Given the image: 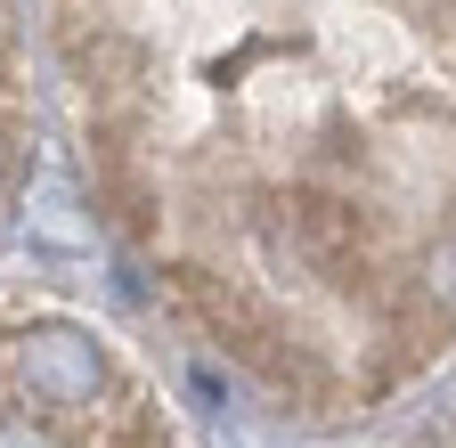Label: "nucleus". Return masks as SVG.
<instances>
[{
  "mask_svg": "<svg viewBox=\"0 0 456 448\" xmlns=\"http://www.w3.org/2000/svg\"><path fill=\"white\" fill-rule=\"evenodd\" d=\"M180 302L204 318V334H212L237 367H253V375H269V383H302V391L318 383L302 334L285 326L269 302H253L245 286H228V277H212V269H180Z\"/></svg>",
  "mask_w": 456,
  "mask_h": 448,
  "instance_id": "1",
  "label": "nucleus"
},
{
  "mask_svg": "<svg viewBox=\"0 0 456 448\" xmlns=\"http://www.w3.org/2000/svg\"><path fill=\"white\" fill-rule=\"evenodd\" d=\"M269 245H277V253H294L310 277H326V286H342V294L367 277L359 212H351V204H334V196H310V188L269 196Z\"/></svg>",
  "mask_w": 456,
  "mask_h": 448,
  "instance_id": "2",
  "label": "nucleus"
},
{
  "mask_svg": "<svg viewBox=\"0 0 456 448\" xmlns=\"http://www.w3.org/2000/svg\"><path fill=\"white\" fill-rule=\"evenodd\" d=\"M9 367L41 408H98L106 391V351L82 326H25L9 334Z\"/></svg>",
  "mask_w": 456,
  "mask_h": 448,
  "instance_id": "3",
  "label": "nucleus"
},
{
  "mask_svg": "<svg viewBox=\"0 0 456 448\" xmlns=\"http://www.w3.org/2000/svg\"><path fill=\"white\" fill-rule=\"evenodd\" d=\"M98 212H114L123 237H147L155 229V196L139 180V163L123 155V139H98Z\"/></svg>",
  "mask_w": 456,
  "mask_h": 448,
  "instance_id": "4",
  "label": "nucleus"
},
{
  "mask_svg": "<svg viewBox=\"0 0 456 448\" xmlns=\"http://www.w3.org/2000/svg\"><path fill=\"white\" fill-rule=\"evenodd\" d=\"M74 66H82L90 98H106V106H131V98H139V74H147V58H139V49H131L123 33L74 41Z\"/></svg>",
  "mask_w": 456,
  "mask_h": 448,
  "instance_id": "5",
  "label": "nucleus"
},
{
  "mask_svg": "<svg viewBox=\"0 0 456 448\" xmlns=\"http://www.w3.org/2000/svg\"><path fill=\"white\" fill-rule=\"evenodd\" d=\"M25 237L49 245V253H90V220L74 212V188L66 180H41L33 204H25Z\"/></svg>",
  "mask_w": 456,
  "mask_h": 448,
  "instance_id": "6",
  "label": "nucleus"
},
{
  "mask_svg": "<svg viewBox=\"0 0 456 448\" xmlns=\"http://www.w3.org/2000/svg\"><path fill=\"white\" fill-rule=\"evenodd\" d=\"M416 277H424V302H432L440 318H456V237H440V245L424 253V269H416Z\"/></svg>",
  "mask_w": 456,
  "mask_h": 448,
  "instance_id": "7",
  "label": "nucleus"
},
{
  "mask_svg": "<svg viewBox=\"0 0 456 448\" xmlns=\"http://www.w3.org/2000/svg\"><path fill=\"white\" fill-rule=\"evenodd\" d=\"M0 448H57V432L33 424V416H17V408H0Z\"/></svg>",
  "mask_w": 456,
  "mask_h": 448,
  "instance_id": "8",
  "label": "nucleus"
},
{
  "mask_svg": "<svg viewBox=\"0 0 456 448\" xmlns=\"http://www.w3.org/2000/svg\"><path fill=\"white\" fill-rule=\"evenodd\" d=\"M0 172H9V147H0Z\"/></svg>",
  "mask_w": 456,
  "mask_h": 448,
  "instance_id": "9",
  "label": "nucleus"
}]
</instances>
